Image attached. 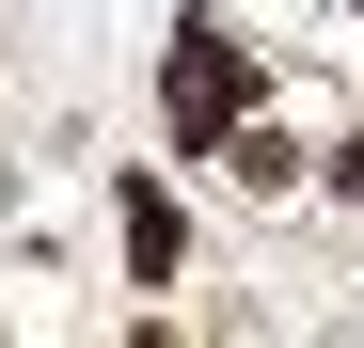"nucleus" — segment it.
<instances>
[{
  "mask_svg": "<svg viewBox=\"0 0 364 348\" xmlns=\"http://www.w3.org/2000/svg\"><path fill=\"white\" fill-rule=\"evenodd\" d=\"M237 95H254V64H237V32H174V143H222Z\"/></svg>",
  "mask_w": 364,
  "mask_h": 348,
  "instance_id": "obj_1",
  "label": "nucleus"
},
{
  "mask_svg": "<svg viewBox=\"0 0 364 348\" xmlns=\"http://www.w3.org/2000/svg\"><path fill=\"white\" fill-rule=\"evenodd\" d=\"M174 238H191V222H174V190H127V269H174Z\"/></svg>",
  "mask_w": 364,
  "mask_h": 348,
  "instance_id": "obj_2",
  "label": "nucleus"
}]
</instances>
